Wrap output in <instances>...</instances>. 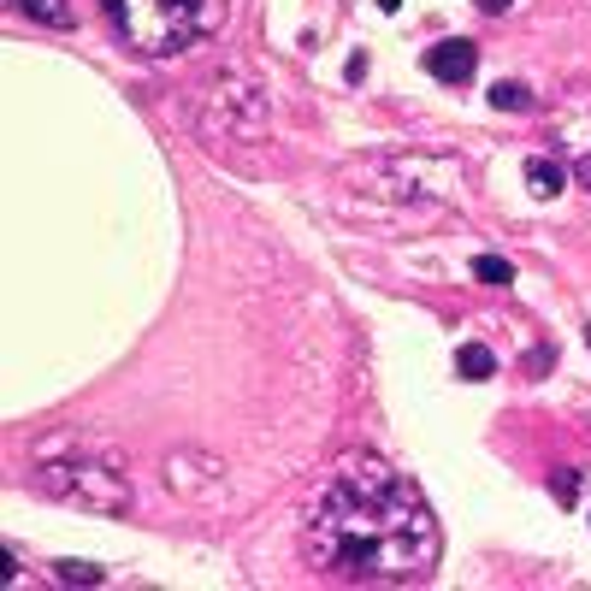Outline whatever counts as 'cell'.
<instances>
[{"mask_svg": "<svg viewBox=\"0 0 591 591\" xmlns=\"http://www.w3.org/2000/svg\"><path fill=\"white\" fill-rule=\"evenodd\" d=\"M302 550L343 586H414L438 568L444 538L408 473L349 450L320 473L302 509Z\"/></svg>", "mask_w": 591, "mask_h": 591, "instance_id": "cell-1", "label": "cell"}, {"mask_svg": "<svg viewBox=\"0 0 591 591\" xmlns=\"http://www.w3.org/2000/svg\"><path fill=\"white\" fill-rule=\"evenodd\" d=\"M36 491L54 503H71V509H89V515H125L136 503L125 461L107 444H89L77 432L48 438L36 450Z\"/></svg>", "mask_w": 591, "mask_h": 591, "instance_id": "cell-2", "label": "cell"}, {"mask_svg": "<svg viewBox=\"0 0 591 591\" xmlns=\"http://www.w3.org/2000/svg\"><path fill=\"white\" fill-rule=\"evenodd\" d=\"M101 12L119 30V42H131L136 54L172 60V54L213 42L231 24L237 0H101Z\"/></svg>", "mask_w": 591, "mask_h": 591, "instance_id": "cell-3", "label": "cell"}, {"mask_svg": "<svg viewBox=\"0 0 591 591\" xmlns=\"http://www.w3.org/2000/svg\"><path fill=\"white\" fill-rule=\"evenodd\" d=\"M266 89L249 71H219L196 89V125L213 142H261L266 136Z\"/></svg>", "mask_w": 591, "mask_h": 591, "instance_id": "cell-4", "label": "cell"}, {"mask_svg": "<svg viewBox=\"0 0 591 591\" xmlns=\"http://www.w3.org/2000/svg\"><path fill=\"white\" fill-rule=\"evenodd\" d=\"M550 148H556V160H568V172L580 184H591V95H568L550 113Z\"/></svg>", "mask_w": 591, "mask_h": 591, "instance_id": "cell-5", "label": "cell"}, {"mask_svg": "<svg viewBox=\"0 0 591 591\" xmlns=\"http://www.w3.org/2000/svg\"><path fill=\"white\" fill-rule=\"evenodd\" d=\"M426 71L438 77V83H467L473 71H479V48L473 42H438V48H426Z\"/></svg>", "mask_w": 591, "mask_h": 591, "instance_id": "cell-6", "label": "cell"}, {"mask_svg": "<svg viewBox=\"0 0 591 591\" xmlns=\"http://www.w3.org/2000/svg\"><path fill=\"white\" fill-rule=\"evenodd\" d=\"M562 184H568V160H556V154H532L526 160V190L538 201L562 196Z\"/></svg>", "mask_w": 591, "mask_h": 591, "instance_id": "cell-7", "label": "cell"}, {"mask_svg": "<svg viewBox=\"0 0 591 591\" xmlns=\"http://www.w3.org/2000/svg\"><path fill=\"white\" fill-rule=\"evenodd\" d=\"M24 18H36V24H48V30H71L77 24V6L71 0H12Z\"/></svg>", "mask_w": 591, "mask_h": 591, "instance_id": "cell-8", "label": "cell"}, {"mask_svg": "<svg viewBox=\"0 0 591 591\" xmlns=\"http://www.w3.org/2000/svg\"><path fill=\"white\" fill-rule=\"evenodd\" d=\"M461 373H467V379H491V373H497V355H491V349H485V343H461Z\"/></svg>", "mask_w": 591, "mask_h": 591, "instance_id": "cell-9", "label": "cell"}, {"mask_svg": "<svg viewBox=\"0 0 591 591\" xmlns=\"http://www.w3.org/2000/svg\"><path fill=\"white\" fill-rule=\"evenodd\" d=\"M54 580H60V586H101L107 574H101L95 562H60V568H54Z\"/></svg>", "mask_w": 591, "mask_h": 591, "instance_id": "cell-10", "label": "cell"}, {"mask_svg": "<svg viewBox=\"0 0 591 591\" xmlns=\"http://www.w3.org/2000/svg\"><path fill=\"white\" fill-rule=\"evenodd\" d=\"M491 107H497V113H526L532 95H526V83H497V89H491Z\"/></svg>", "mask_w": 591, "mask_h": 591, "instance_id": "cell-11", "label": "cell"}, {"mask_svg": "<svg viewBox=\"0 0 591 591\" xmlns=\"http://www.w3.org/2000/svg\"><path fill=\"white\" fill-rule=\"evenodd\" d=\"M473 278H479V284H509L515 266L503 261V255H479V261H473Z\"/></svg>", "mask_w": 591, "mask_h": 591, "instance_id": "cell-12", "label": "cell"}, {"mask_svg": "<svg viewBox=\"0 0 591 591\" xmlns=\"http://www.w3.org/2000/svg\"><path fill=\"white\" fill-rule=\"evenodd\" d=\"M580 497V473L568 467V473H556V503H574Z\"/></svg>", "mask_w": 591, "mask_h": 591, "instance_id": "cell-13", "label": "cell"}, {"mask_svg": "<svg viewBox=\"0 0 591 591\" xmlns=\"http://www.w3.org/2000/svg\"><path fill=\"white\" fill-rule=\"evenodd\" d=\"M473 6H479V12H491V18H497V12H509V6H515V0H473Z\"/></svg>", "mask_w": 591, "mask_h": 591, "instance_id": "cell-14", "label": "cell"}]
</instances>
